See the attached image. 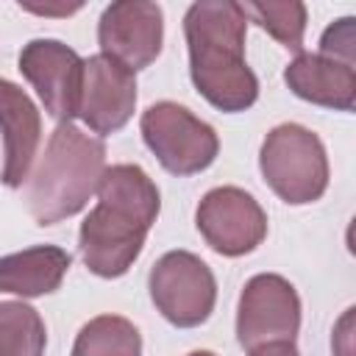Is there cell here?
<instances>
[{
  "label": "cell",
  "mask_w": 356,
  "mask_h": 356,
  "mask_svg": "<svg viewBox=\"0 0 356 356\" xmlns=\"http://www.w3.org/2000/svg\"><path fill=\"white\" fill-rule=\"evenodd\" d=\"M248 14L231 0H203L189 6L184 31L189 42L192 81L197 92L222 111L253 106L259 81L245 64Z\"/></svg>",
  "instance_id": "2"
},
{
  "label": "cell",
  "mask_w": 356,
  "mask_h": 356,
  "mask_svg": "<svg viewBox=\"0 0 356 356\" xmlns=\"http://www.w3.org/2000/svg\"><path fill=\"white\" fill-rule=\"evenodd\" d=\"M142 136L164 170L192 175L206 170L217 156V134L178 103H156L142 114Z\"/></svg>",
  "instance_id": "5"
},
{
  "label": "cell",
  "mask_w": 356,
  "mask_h": 356,
  "mask_svg": "<svg viewBox=\"0 0 356 356\" xmlns=\"http://www.w3.org/2000/svg\"><path fill=\"white\" fill-rule=\"evenodd\" d=\"M320 56L353 67V58H356V50H353V17H345V19L334 22V25L323 33Z\"/></svg>",
  "instance_id": "18"
},
{
  "label": "cell",
  "mask_w": 356,
  "mask_h": 356,
  "mask_svg": "<svg viewBox=\"0 0 356 356\" xmlns=\"http://www.w3.org/2000/svg\"><path fill=\"white\" fill-rule=\"evenodd\" d=\"M189 356H214V353H209V350H195V353H189Z\"/></svg>",
  "instance_id": "21"
},
{
  "label": "cell",
  "mask_w": 356,
  "mask_h": 356,
  "mask_svg": "<svg viewBox=\"0 0 356 356\" xmlns=\"http://www.w3.org/2000/svg\"><path fill=\"white\" fill-rule=\"evenodd\" d=\"M97 36L103 56L128 70H142L161 50V8L142 0L111 3L100 17Z\"/></svg>",
  "instance_id": "11"
},
{
  "label": "cell",
  "mask_w": 356,
  "mask_h": 356,
  "mask_svg": "<svg viewBox=\"0 0 356 356\" xmlns=\"http://www.w3.org/2000/svg\"><path fill=\"white\" fill-rule=\"evenodd\" d=\"M136 106V81L134 70L114 61L111 56H92L83 61V83H81V103L78 117L95 134H114L120 131Z\"/></svg>",
  "instance_id": "10"
},
{
  "label": "cell",
  "mask_w": 356,
  "mask_h": 356,
  "mask_svg": "<svg viewBox=\"0 0 356 356\" xmlns=\"http://www.w3.org/2000/svg\"><path fill=\"white\" fill-rule=\"evenodd\" d=\"M142 339L134 323L117 314H103L89 320L72 348V356H139Z\"/></svg>",
  "instance_id": "15"
},
{
  "label": "cell",
  "mask_w": 356,
  "mask_h": 356,
  "mask_svg": "<svg viewBox=\"0 0 356 356\" xmlns=\"http://www.w3.org/2000/svg\"><path fill=\"white\" fill-rule=\"evenodd\" d=\"M261 172L273 192L286 203H312L328 186L323 142L303 125L286 122L267 134L261 145Z\"/></svg>",
  "instance_id": "4"
},
{
  "label": "cell",
  "mask_w": 356,
  "mask_h": 356,
  "mask_svg": "<svg viewBox=\"0 0 356 356\" xmlns=\"http://www.w3.org/2000/svg\"><path fill=\"white\" fill-rule=\"evenodd\" d=\"M150 298L170 323L181 328L200 325L214 309V275L197 256L172 250L150 270Z\"/></svg>",
  "instance_id": "6"
},
{
  "label": "cell",
  "mask_w": 356,
  "mask_h": 356,
  "mask_svg": "<svg viewBox=\"0 0 356 356\" xmlns=\"http://www.w3.org/2000/svg\"><path fill=\"white\" fill-rule=\"evenodd\" d=\"M44 323L28 303H0V356H42Z\"/></svg>",
  "instance_id": "16"
},
{
  "label": "cell",
  "mask_w": 356,
  "mask_h": 356,
  "mask_svg": "<svg viewBox=\"0 0 356 356\" xmlns=\"http://www.w3.org/2000/svg\"><path fill=\"white\" fill-rule=\"evenodd\" d=\"M245 14H250L264 31H270L284 47L300 50L303 28H306V6L303 3H245Z\"/></svg>",
  "instance_id": "17"
},
{
  "label": "cell",
  "mask_w": 356,
  "mask_h": 356,
  "mask_svg": "<svg viewBox=\"0 0 356 356\" xmlns=\"http://www.w3.org/2000/svg\"><path fill=\"white\" fill-rule=\"evenodd\" d=\"M289 89L312 103L350 111L356 100V72L348 64H339L325 56L303 53L284 72Z\"/></svg>",
  "instance_id": "13"
},
{
  "label": "cell",
  "mask_w": 356,
  "mask_h": 356,
  "mask_svg": "<svg viewBox=\"0 0 356 356\" xmlns=\"http://www.w3.org/2000/svg\"><path fill=\"white\" fill-rule=\"evenodd\" d=\"M19 70L39 92L50 117L70 122L78 114L83 61L75 50L56 39H36L19 53Z\"/></svg>",
  "instance_id": "8"
},
{
  "label": "cell",
  "mask_w": 356,
  "mask_h": 356,
  "mask_svg": "<svg viewBox=\"0 0 356 356\" xmlns=\"http://www.w3.org/2000/svg\"><path fill=\"white\" fill-rule=\"evenodd\" d=\"M70 267V253L53 245L28 248L0 259V292H14L22 298H36L58 289Z\"/></svg>",
  "instance_id": "14"
},
{
  "label": "cell",
  "mask_w": 356,
  "mask_h": 356,
  "mask_svg": "<svg viewBox=\"0 0 356 356\" xmlns=\"http://www.w3.org/2000/svg\"><path fill=\"white\" fill-rule=\"evenodd\" d=\"M106 172V147L100 139L61 122L28 181V209L39 225H53L78 214L97 192Z\"/></svg>",
  "instance_id": "3"
},
{
  "label": "cell",
  "mask_w": 356,
  "mask_h": 356,
  "mask_svg": "<svg viewBox=\"0 0 356 356\" xmlns=\"http://www.w3.org/2000/svg\"><path fill=\"white\" fill-rule=\"evenodd\" d=\"M250 356H300L292 342H264L250 348Z\"/></svg>",
  "instance_id": "19"
},
{
  "label": "cell",
  "mask_w": 356,
  "mask_h": 356,
  "mask_svg": "<svg viewBox=\"0 0 356 356\" xmlns=\"http://www.w3.org/2000/svg\"><path fill=\"white\" fill-rule=\"evenodd\" d=\"M159 214V189L136 164H117L97 184V206L81 225V256L103 278L122 275Z\"/></svg>",
  "instance_id": "1"
},
{
  "label": "cell",
  "mask_w": 356,
  "mask_h": 356,
  "mask_svg": "<svg viewBox=\"0 0 356 356\" xmlns=\"http://www.w3.org/2000/svg\"><path fill=\"white\" fill-rule=\"evenodd\" d=\"M22 8H28V11H33V14H72V11H78L81 6L75 3V6H22Z\"/></svg>",
  "instance_id": "20"
},
{
  "label": "cell",
  "mask_w": 356,
  "mask_h": 356,
  "mask_svg": "<svg viewBox=\"0 0 356 356\" xmlns=\"http://www.w3.org/2000/svg\"><path fill=\"white\" fill-rule=\"evenodd\" d=\"M300 325V300L281 275H256L239 298L236 337L245 348L264 342H292Z\"/></svg>",
  "instance_id": "7"
},
{
  "label": "cell",
  "mask_w": 356,
  "mask_h": 356,
  "mask_svg": "<svg viewBox=\"0 0 356 356\" xmlns=\"http://www.w3.org/2000/svg\"><path fill=\"white\" fill-rule=\"evenodd\" d=\"M0 131L6 136V167L3 181L8 186H22L28 181L36 145H39V111L31 97L14 86L11 81L0 78Z\"/></svg>",
  "instance_id": "12"
},
{
  "label": "cell",
  "mask_w": 356,
  "mask_h": 356,
  "mask_svg": "<svg viewBox=\"0 0 356 356\" xmlns=\"http://www.w3.org/2000/svg\"><path fill=\"white\" fill-rule=\"evenodd\" d=\"M197 228L217 253L242 256L264 239L267 217L248 192L236 186H220L200 200Z\"/></svg>",
  "instance_id": "9"
}]
</instances>
